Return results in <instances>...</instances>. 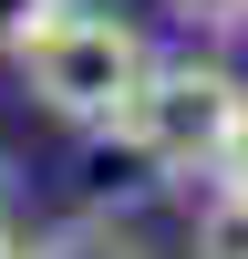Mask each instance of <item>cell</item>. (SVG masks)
Returning a JSON list of instances; mask_svg holds the SVG:
<instances>
[{
    "label": "cell",
    "instance_id": "3957f363",
    "mask_svg": "<svg viewBox=\"0 0 248 259\" xmlns=\"http://www.w3.org/2000/svg\"><path fill=\"white\" fill-rule=\"evenodd\" d=\"M31 259H155L135 239V228H114V218H73V228H52V239H31Z\"/></svg>",
    "mask_w": 248,
    "mask_h": 259
},
{
    "label": "cell",
    "instance_id": "277c9868",
    "mask_svg": "<svg viewBox=\"0 0 248 259\" xmlns=\"http://www.w3.org/2000/svg\"><path fill=\"white\" fill-rule=\"evenodd\" d=\"M197 259H248V197H238V187H207V207H197Z\"/></svg>",
    "mask_w": 248,
    "mask_h": 259
},
{
    "label": "cell",
    "instance_id": "6da1fadb",
    "mask_svg": "<svg viewBox=\"0 0 248 259\" xmlns=\"http://www.w3.org/2000/svg\"><path fill=\"white\" fill-rule=\"evenodd\" d=\"M11 62H21V94H31L41 114H62V124H114L155 52H145L114 11H73V0H62Z\"/></svg>",
    "mask_w": 248,
    "mask_h": 259
},
{
    "label": "cell",
    "instance_id": "8992f818",
    "mask_svg": "<svg viewBox=\"0 0 248 259\" xmlns=\"http://www.w3.org/2000/svg\"><path fill=\"white\" fill-rule=\"evenodd\" d=\"M52 11H62V0H0V52H21V41H31Z\"/></svg>",
    "mask_w": 248,
    "mask_h": 259
},
{
    "label": "cell",
    "instance_id": "5b68a950",
    "mask_svg": "<svg viewBox=\"0 0 248 259\" xmlns=\"http://www.w3.org/2000/svg\"><path fill=\"white\" fill-rule=\"evenodd\" d=\"M186 31H248V0H165Z\"/></svg>",
    "mask_w": 248,
    "mask_h": 259
},
{
    "label": "cell",
    "instance_id": "ba28073f",
    "mask_svg": "<svg viewBox=\"0 0 248 259\" xmlns=\"http://www.w3.org/2000/svg\"><path fill=\"white\" fill-rule=\"evenodd\" d=\"M0 259H31V249H21V239H11V228H0Z\"/></svg>",
    "mask_w": 248,
    "mask_h": 259
},
{
    "label": "cell",
    "instance_id": "52a82bcc",
    "mask_svg": "<svg viewBox=\"0 0 248 259\" xmlns=\"http://www.w3.org/2000/svg\"><path fill=\"white\" fill-rule=\"evenodd\" d=\"M217 187L248 197V104H238V124H227V145H217Z\"/></svg>",
    "mask_w": 248,
    "mask_h": 259
},
{
    "label": "cell",
    "instance_id": "7a4b0ae2",
    "mask_svg": "<svg viewBox=\"0 0 248 259\" xmlns=\"http://www.w3.org/2000/svg\"><path fill=\"white\" fill-rule=\"evenodd\" d=\"M248 83L227 73V62H145V83L124 94V114L103 124V135L124 145V156H145L155 177H197V166H217L227 124H238Z\"/></svg>",
    "mask_w": 248,
    "mask_h": 259
}]
</instances>
